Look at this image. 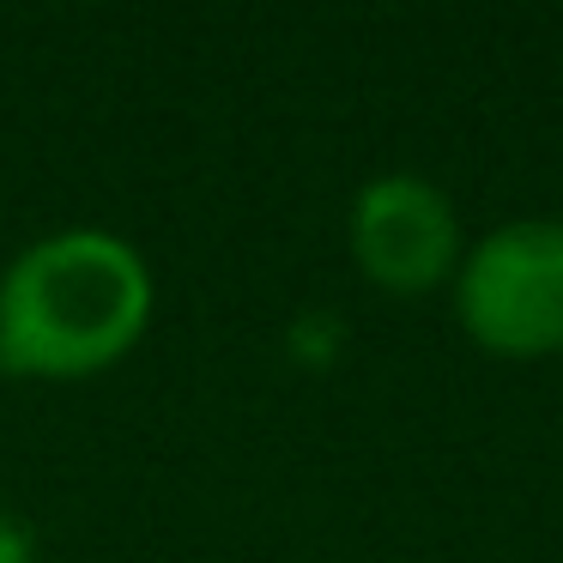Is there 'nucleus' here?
<instances>
[{
	"instance_id": "obj_1",
	"label": "nucleus",
	"mask_w": 563,
	"mask_h": 563,
	"mask_svg": "<svg viewBox=\"0 0 563 563\" xmlns=\"http://www.w3.org/2000/svg\"><path fill=\"white\" fill-rule=\"evenodd\" d=\"M152 267L128 236L74 224L25 243L0 273V369L79 382L122 364L152 321Z\"/></svg>"
},
{
	"instance_id": "obj_2",
	"label": "nucleus",
	"mask_w": 563,
	"mask_h": 563,
	"mask_svg": "<svg viewBox=\"0 0 563 563\" xmlns=\"http://www.w3.org/2000/svg\"><path fill=\"white\" fill-rule=\"evenodd\" d=\"M454 316L497 357L563 352V219H509L454 267Z\"/></svg>"
},
{
	"instance_id": "obj_3",
	"label": "nucleus",
	"mask_w": 563,
	"mask_h": 563,
	"mask_svg": "<svg viewBox=\"0 0 563 563\" xmlns=\"http://www.w3.org/2000/svg\"><path fill=\"white\" fill-rule=\"evenodd\" d=\"M345 236H352V261L364 267V279L394 297L437 291L466 255L454 200L412 170H388L357 188Z\"/></svg>"
},
{
	"instance_id": "obj_4",
	"label": "nucleus",
	"mask_w": 563,
	"mask_h": 563,
	"mask_svg": "<svg viewBox=\"0 0 563 563\" xmlns=\"http://www.w3.org/2000/svg\"><path fill=\"white\" fill-rule=\"evenodd\" d=\"M0 563H37V539L19 515H0Z\"/></svg>"
}]
</instances>
